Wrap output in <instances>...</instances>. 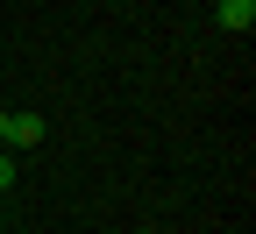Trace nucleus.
I'll return each instance as SVG.
<instances>
[{"mask_svg": "<svg viewBox=\"0 0 256 234\" xmlns=\"http://www.w3.org/2000/svg\"><path fill=\"white\" fill-rule=\"evenodd\" d=\"M8 185H14V156L0 149V192H8Z\"/></svg>", "mask_w": 256, "mask_h": 234, "instance_id": "obj_3", "label": "nucleus"}, {"mask_svg": "<svg viewBox=\"0 0 256 234\" xmlns=\"http://www.w3.org/2000/svg\"><path fill=\"white\" fill-rule=\"evenodd\" d=\"M256 21V0H220V28H249Z\"/></svg>", "mask_w": 256, "mask_h": 234, "instance_id": "obj_2", "label": "nucleus"}, {"mask_svg": "<svg viewBox=\"0 0 256 234\" xmlns=\"http://www.w3.org/2000/svg\"><path fill=\"white\" fill-rule=\"evenodd\" d=\"M0 234H8V227H0Z\"/></svg>", "mask_w": 256, "mask_h": 234, "instance_id": "obj_4", "label": "nucleus"}, {"mask_svg": "<svg viewBox=\"0 0 256 234\" xmlns=\"http://www.w3.org/2000/svg\"><path fill=\"white\" fill-rule=\"evenodd\" d=\"M43 142V114H8V142L0 149H36Z\"/></svg>", "mask_w": 256, "mask_h": 234, "instance_id": "obj_1", "label": "nucleus"}]
</instances>
